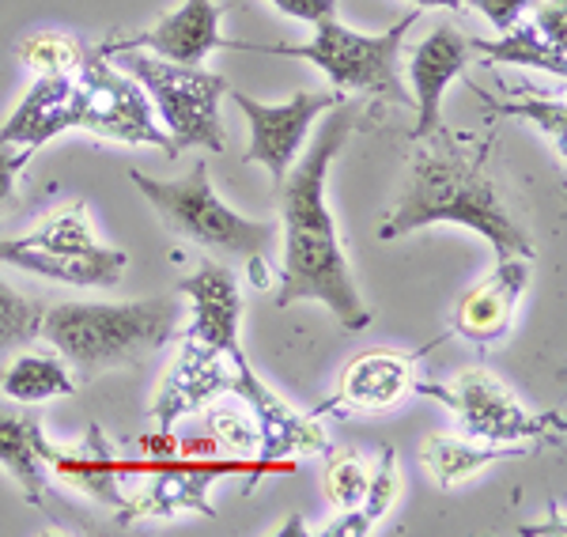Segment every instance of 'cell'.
Segmentation results:
<instances>
[{
    "label": "cell",
    "instance_id": "cell-11",
    "mask_svg": "<svg viewBox=\"0 0 567 537\" xmlns=\"http://www.w3.org/2000/svg\"><path fill=\"white\" fill-rule=\"evenodd\" d=\"M231 12V4H216V0H182L175 12H167L159 23L144 27L125 39H110L99 45V53L114 50H148L163 61L175 65H205L213 50H224V31L219 20Z\"/></svg>",
    "mask_w": 567,
    "mask_h": 537
},
{
    "label": "cell",
    "instance_id": "cell-21",
    "mask_svg": "<svg viewBox=\"0 0 567 537\" xmlns=\"http://www.w3.org/2000/svg\"><path fill=\"white\" fill-rule=\"evenodd\" d=\"M473 53L484 69L492 65H518V69H542L553 72L556 80L567 76V45L545 39L534 27V20H518L515 27L499 31V39H470Z\"/></svg>",
    "mask_w": 567,
    "mask_h": 537
},
{
    "label": "cell",
    "instance_id": "cell-28",
    "mask_svg": "<svg viewBox=\"0 0 567 537\" xmlns=\"http://www.w3.org/2000/svg\"><path fill=\"white\" fill-rule=\"evenodd\" d=\"M42 311H45L42 303L27 299L23 291H16L0 277V357L12 349H27L39 337Z\"/></svg>",
    "mask_w": 567,
    "mask_h": 537
},
{
    "label": "cell",
    "instance_id": "cell-14",
    "mask_svg": "<svg viewBox=\"0 0 567 537\" xmlns=\"http://www.w3.org/2000/svg\"><path fill=\"white\" fill-rule=\"evenodd\" d=\"M529 288V258H499L492 277H484L477 288L462 296L454 311L451 333H462L473 344H496L515 326L518 299Z\"/></svg>",
    "mask_w": 567,
    "mask_h": 537
},
{
    "label": "cell",
    "instance_id": "cell-25",
    "mask_svg": "<svg viewBox=\"0 0 567 537\" xmlns=\"http://www.w3.org/2000/svg\"><path fill=\"white\" fill-rule=\"evenodd\" d=\"M23 250H39V254H87L103 242L95 239L87 220V205L84 202H69L65 208L50 216L45 224H39L34 231L20 235V239H8Z\"/></svg>",
    "mask_w": 567,
    "mask_h": 537
},
{
    "label": "cell",
    "instance_id": "cell-4",
    "mask_svg": "<svg viewBox=\"0 0 567 537\" xmlns=\"http://www.w3.org/2000/svg\"><path fill=\"white\" fill-rule=\"evenodd\" d=\"M420 20V8L398 20L393 27L379 34H363L355 27L341 23L337 16L315 23V34L310 42L296 45V42H280V45H258V42H235L227 39L224 50H246V53H269V58H296V61H310L315 69H322L329 76V84L344 95H374L386 99V103H401L409 106L413 95H405L398 76V61H401V45H405L409 27Z\"/></svg>",
    "mask_w": 567,
    "mask_h": 537
},
{
    "label": "cell",
    "instance_id": "cell-23",
    "mask_svg": "<svg viewBox=\"0 0 567 537\" xmlns=\"http://www.w3.org/2000/svg\"><path fill=\"white\" fill-rule=\"evenodd\" d=\"M424 466L435 477L439 488H454L481 473L492 462L526 458V447L518 443H477V440H451V435H432L424 443Z\"/></svg>",
    "mask_w": 567,
    "mask_h": 537
},
{
    "label": "cell",
    "instance_id": "cell-36",
    "mask_svg": "<svg viewBox=\"0 0 567 537\" xmlns=\"http://www.w3.org/2000/svg\"><path fill=\"white\" fill-rule=\"evenodd\" d=\"M413 4L420 8V12H432V8H446V12H458V8H465V0H413Z\"/></svg>",
    "mask_w": 567,
    "mask_h": 537
},
{
    "label": "cell",
    "instance_id": "cell-3",
    "mask_svg": "<svg viewBox=\"0 0 567 537\" xmlns=\"http://www.w3.org/2000/svg\"><path fill=\"white\" fill-rule=\"evenodd\" d=\"M178 299L152 296L136 303H53L42 311L39 337L61 352L80 379L130 368L159 352L178 330Z\"/></svg>",
    "mask_w": 567,
    "mask_h": 537
},
{
    "label": "cell",
    "instance_id": "cell-27",
    "mask_svg": "<svg viewBox=\"0 0 567 537\" xmlns=\"http://www.w3.org/2000/svg\"><path fill=\"white\" fill-rule=\"evenodd\" d=\"M84 53H87L84 45L72 39V34H61V31L27 34V39L16 45L20 65L31 69L34 76H76Z\"/></svg>",
    "mask_w": 567,
    "mask_h": 537
},
{
    "label": "cell",
    "instance_id": "cell-19",
    "mask_svg": "<svg viewBox=\"0 0 567 537\" xmlns=\"http://www.w3.org/2000/svg\"><path fill=\"white\" fill-rule=\"evenodd\" d=\"M45 440L42 416L31 409H16L0 402V466L16 477V485L23 488V499L34 507H45V462L39 454V443Z\"/></svg>",
    "mask_w": 567,
    "mask_h": 537
},
{
    "label": "cell",
    "instance_id": "cell-17",
    "mask_svg": "<svg viewBox=\"0 0 567 537\" xmlns=\"http://www.w3.org/2000/svg\"><path fill=\"white\" fill-rule=\"evenodd\" d=\"M39 454L45 466L58 469V477L72 485L76 493H84L87 499L95 504H106V507H122L125 504V493H122V462L114 458L110 451V440L99 424H87V435L80 447H61L53 443L50 435L39 443Z\"/></svg>",
    "mask_w": 567,
    "mask_h": 537
},
{
    "label": "cell",
    "instance_id": "cell-24",
    "mask_svg": "<svg viewBox=\"0 0 567 537\" xmlns=\"http://www.w3.org/2000/svg\"><path fill=\"white\" fill-rule=\"evenodd\" d=\"M473 95H481V103L488 106L492 117H526L529 125H537L548 141L556 144V152L564 156V133H567V103L560 95H548L537 87H515L511 99H496L481 84H470Z\"/></svg>",
    "mask_w": 567,
    "mask_h": 537
},
{
    "label": "cell",
    "instance_id": "cell-5",
    "mask_svg": "<svg viewBox=\"0 0 567 537\" xmlns=\"http://www.w3.org/2000/svg\"><path fill=\"white\" fill-rule=\"evenodd\" d=\"M114 58V65L130 72L136 84L148 95L155 117L163 122V133L171 136L175 152L186 148H208L224 152L227 136L219 122V99L227 95V80L219 72H208L200 65H175L148 50H114L103 53Z\"/></svg>",
    "mask_w": 567,
    "mask_h": 537
},
{
    "label": "cell",
    "instance_id": "cell-30",
    "mask_svg": "<svg viewBox=\"0 0 567 537\" xmlns=\"http://www.w3.org/2000/svg\"><path fill=\"white\" fill-rule=\"evenodd\" d=\"M208 432H213L219 451H231V454L258 451V424H254L250 413H239V409H213L208 413Z\"/></svg>",
    "mask_w": 567,
    "mask_h": 537
},
{
    "label": "cell",
    "instance_id": "cell-2",
    "mask_svg": "<svg viewBox=\"0 0 567 537\" xmlns=\"http://www.w3.org/2000/svg\"><path fill=\"white\" fill-rule=\"evenodd\" d=\"M420 148L409 159V175L401 186L398 205L379 227V239H401L420 227L432 224H458L484 235L499 258H529L534 242L526 227L507 213L499 197V186L492 178V141L477 136L446 133L439 125L435 133L420 136Z\"/></svg>",
    "mask_w": 567,
    "mask_h": 537
},
{
    "label": "cell",
    "instance_id": "cell-6",
    "mask_svg": "<svg viewBox=\"0 0 567 537\" xmlns=\"http://www.w3.org/2000/svg\"><path fill=\"white\" fill-rule=\"evenodd\" d=\"M130 182L155 205V213L163 216V224H167L171 231H178L182 239L197 242V247L224 250V254H235V258H254V254L269 250L272 239H277V227L272 224L239 216L231 205L219 202L205 159H197L194 171L175 182L148 178L144 171L133 167Z\"/></svg>",
    "mask_w": 567,
    "mask_h": 537
},
{
    "label": "cell",
    "instance_id": "cell-32",
    "mask_svg": "<svg viewBox=\"0 0 567 537\" xmlns=\"http://www.w3.org/2000/svg\"><path fill=\"white\" fill-rule=\"evenodd\" d=\"M465 8H473L496 31H507V27H515L534 8V0H465Z\"/></svg>",
    "mask_w": 567,
    "mask_h": 537
},
{
    "label": "cell",
    "instance_id": "cell-26",
    "mask_svg": "<svg viewBox=\"0 0 567 537\" xmlns=\"http://www.w3.org/2000/svg\"><path fill=\"white\" fill-rule=\"evenodd\" d=\"M398 488H401V481H398V454H393V447H382L379 451V469L371 473L368 493H363L360 507H352V512L344 515L341 523L326 526V534L329 537H337V534H371L374 526H379V518L393 507V499H398Z\"/></svg>",
    "mask_w": 567,
    "mask_h": 537
},
{
    "label": "cell",
    "instance_id": "cell-18",
    "mask_svg": "<svg viewBox=\"0 0 567 537\" xmlns=\"http://www.w3.org/2000/svg\"><path fill=\"white\" fill-rule=\"evenodd\" d=\"M0 261L69 288H114L130 269V254L114 247H95L87 254H39L8 239H0Z\"/></svg>",
    "mask_w": 567,
    "mask_h": 537
},
{
    "label": "cell",
    "instance_id": "cell-35",
    "mask_svg": "<svg viewBox=\"0 0 567 537\" xmlns=\"http://www.w3.org/2000/svg\"><path fill=\"white\" fill-rule=\"evenodd\" d=\"M250 261V277H254V288H269V269H265V254H254Z\"/></svg>",
    "mask_w": 567,
    "mask_h": 537
},
{
    "label": "cell",
    "instance_id": "cell-7",
    "mask_svg": "<svg viewBox=\"0 0 567 537\" xmlns=\"http://www.w3.org/2000/svg\"><path fill=\"white\" fill-rule=\"evenodd\" d=\"M416 394L435 397L458 416L465 440L477 443H529L560 440V413H529L488 368H465L454 382H413Z\"/></svg>",
    "mask_w": 567,
    "mask_h": 537
},
{
    "label": "cell",
    "instance_id": "cell-29",
    "mask_svg": "<svg viewBox=\"0 0 567 537\" xmlns=\"http://www.w3.org/2000/svg\"><path fill=\"white\" fill-rule=\"evenodd\" d=\"M368 481H371L368 466H363V462L355 458L352 451H344V454L329 451V462H326V496L333 499L341 512H352V507H360L363 493H368Z\"/></svg>",
    "mask_w": 567,
    "mask_h": 537
},
{
    "label": "cell",
    "instance_id": "cell-15",
    "mask_svg": "<svg viewBox=\"0 0 567 537\" xmlns=\"http://www.w3.org/2000/svg\"><path fill=\"white\" fill-rule=\"evenodd\" d=\"M182 296L194 307L186 337L219 344V349H239V322H243V296L239 277L227 266L205 258L194 277L182 280Z\"/></svg>",
    "mask_w": 567,
    "mask_h": 537
},
{
    "label": "cell",
    "instance_id": "cell-8",
    "mask_svg": "<svg viewBox=\"0 0 567 537\" xmlns=\"http://www.w3.org/2000/svg\"><path fill=\"white\" fill-rule=\"evenodd\" d=\"M80 106H76V130H84L99 141L117 144H148L159 148L167 159H178L171 136L163 133L148 95L130 72H122L103 53H84L76 69Z\"/></svg>",
    "mask_w": 567,
    "mask_h": 537
},
{
    "label": "cell",
    "instance_id": "cell-12",
    "mask_svg": "<svg viewBox=\"0 0 567 537\" xmlns=\"http://www.w3.org/2000/svg\"><path fill=\"white\" fill-rule=\"evenodd\" d=\"M231 394L243 397L254 424H258V454H261L258 462L288 469L284 458H291V454H329L326 427L303 413H296L288 402H280V397L254 375L250 360H243L239 371H235Z\"/></svg>",
    "mask_w": 567,
    "mask_h": 537
},
{
    "label": "cell",
    "instance_id": "cell-16",
    "mask_svg": "<svg viewBox=\"0 0 567 537\" xmlns=\"http://www.w3.org/2000/svg\"><path fill=\"white\" fill-rule=\"evenodd\" d=\"M80 84L76 76H34L8 122L0 125V141L20 144V148H42L58 141L61 133L76 130Z\"/></svg>",
    "mask_w": 567,
    "mask_h": 537
},
{
    "label": "cell",
    "instance_id": "cell-33",
    "mask_svg": "<svg viewBox=\"0 0 567 537\" xmlns=\"http://www.w3.org/2000/svg\"><path fill=\"white\" fill-rule=\"evenodd\" d=\"M567 0H534V8H529V20H534L537 31L545 34V39L567 45Z\"/></svg>",
    "mask_w": 567,
    "mask_h": 537
},
{
    "label": "cell",
    "instance_id": "cell-31",
    "mask_svg": "<svg viewBox=\"0 0 567 537\" xmlns=\"http://www.w3.org/2000/svg\"><path fill=\"white\" fill-rule=\"evenodd\" d=\"M31 156H34L31 148L0 141V213H8L16 205V182H20V171L27 167Z\"/></svg>",
    "mask_w": 567,
    "mask_h": 537
},
{
    "label": "cell",
    "instance_id": "cell-1",
    "mask_svg": "<svg viewBox=\"0 0 567 537\" xmlns=\"http://www.w3.org/2000/svg\"><path fill=\"white\" fill-rule=\"evenodd\" d=\"M352 125L355 106L344 99L341 106L326 111V122L318 125L310 148L299 152L288 175L277 182L284 220V269L277 307L284 311V307H296L299 299H318L333 311L344 330L360 333L371 326V307L363 303L360 288H355L333 213L326 205L329 163H333V156H341Z\"/></svg>",
    "mask_w": 567,
    "mask_h": 537
},
{
    "label": "cell",
    "instance_id": "cell-9",
    "mask_svg": "<svg viewBox=\"0 0 567 537\" xmlns=\"http://www.w3.org/2000/svg\"><path fill=\"white\" fill-rule=\"evenodd\" d=\"M231 103L239 106L243 117L250 122V144H246V163H261L272 175V182H280L288 175V167L299 159L307 144L310 125L318 122L326 111L341 106L344 91H296L284 103H261L250 99L246 91H227Z\"/></svg>",
    "mask_w": 567,
    "mask_h": 537
},
{
    "label": "cell",
    "instance_id": "cell-22",
    "mask_svg": "<svg viewBox=\"0 0 567 537\" xmlns=\"http://www.w3.org/2000/svg\"><path fill=\"white\" fill-rule=\"evenodd\" d=\"M0 390H4L8 402L39 405V402H50V397L76 394V375H72L69 363L61 360V352L27 349L8 363V371H0Z\"/></svg>",
    "mask_w": 567,
    "mask_h": 537
},
{
    "label": "cell",
    "instance_id": "cell-34",
    "mask_svg": "<svg viewBox=\"0 0 567 537\" xmlns=\"http://www.w3.org/2000/svg\"><path fill=\"white\" fill-rule=\"evenodd\" d=\"M280 16H291L299 23H322L329 16H337L341 0H269Z\"/></svg>",
    "mask_w": 567,
    "mask_h": 537
},
{
    "label": "cell",
    "instance_id": "cell-20",
    "mask_svg": "<svg viewBox=\"0 0 567 537\" xmlns=\"http://www.w3.org/2000/svg\"><path fill=\"white\" fill-rule=\"evenodd\" d=\"M413 363L416 357H401V352H368L352 360L337 402L349 409H386L401 402L413 390Z\"/></svg>",
    "mask_w": 567,
    "mask_h": 537
},
{
    "label": "cell",
    "instance_id": "cell-13",
    "mask_svg": "<svg viewBox=\"0 0 567 537\" xmlns=\"http://www.w3.org/2000/svg\"><path fill=\"white\" fill-rule=\"evenodd\" d=\"M473 58L470 39L454 23H439L432 34L413 50L409 58V80H413V106H416V130L413 141L435 133L443 125V95L458 76H465Z\"/></svg>",
    "mask_w": 567,
    "mask_h": 537
},
{
    "label": "cell",
    "instance_id": "cell-10",
    "mask_svg": "<svg viewBox=\"0 0 567 537\" xmlns=\"http://www.w3.org/2000/svg\"><path fill=\"white\" fill-rule=\"evenodd\" d=\"M125 469H148L152 481L148 488H141V496L125 499L117 507V526H130L136 518H175V515H205L216 518V507L208 504V488L224 473H246V462H186V458H159V462H141V466Z\"/></svg>",
    "mask_w": 567,
    "mask_h": 537
}]
</instances>
